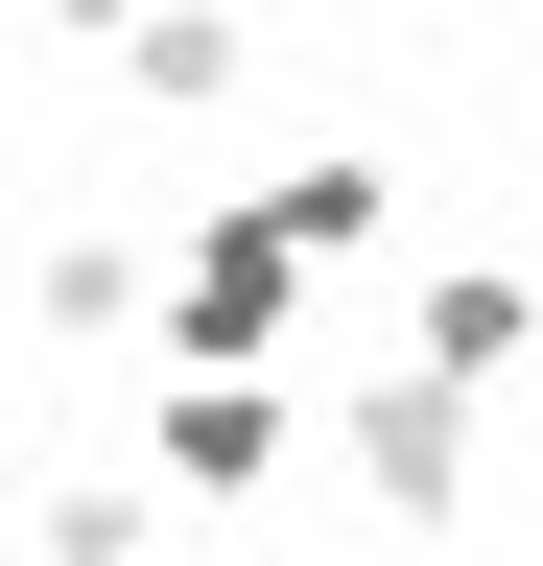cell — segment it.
Instances as JSON below:
<instances>
[{"mask_svg":"<svg viewBox=\"0 0 543 566\" xmlns=\"http://www.w3.org/2000/svg\"><path fill=\"white\" fill-rule=\"evenodd\" d=\"M284 283H307V260L260 237V212H213V237H189V378H237V354L284 331Z\"/></svg>","mask_w":543,"mask_h":566,"instance_id":"6da1fadb","label":"cell"},{"mask_svg":"<svg viewBox=\"0 0 543 566\" xmlns=\"http://www.w3.org/2000/svg\"><path fill=\"white\" fill-rule=\"evenodd\" d=\"M355 472L401 495V520H449V472H472V378H378V401H355Z\"/></svg>","mask_w":543,"mask_h":566,"instance_id":"7a4b0ae2","label":"cell"},{"mask_svg":"<svg viewBox=\"0 0 543 566\" xmlns=\"http://www.w3.org/2000/svg\"><path fill=\"white\" fill-rule=\"evenodd\" d=\"M166 472H189V495L284 472V401H260V378H166Z\"/></svg>","mask_w":543,"mask_h":566,"instance_id":"3957f363","label":"cell"},{"mask_svg":"<svg viewBox=\"0 0 543 566\" xmlns=\"http://www.w3.org/2000/svg\"><path fill=\"white\" fill-rule=\"evenodd\" d=\"M520 354V283H426V378H497Z\"/></svg>","mask_w":543,"mask_h":566,"instance_id":"277c9868","label":"cell"},{"mask_svg":"<svg viewBox=\"0 0 543 566\" xmlns=\"http://www.w3.org/2000/svg\"><path fill=\"white\" fill-rule=\"evenodd\" d=\"M48 24H95V0H48Z\"/></svg>","mask_w":543,"mask_h":566,"instance_id":"5b68a950","label":"cell"}]
</instances>
